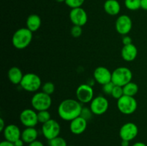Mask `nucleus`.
I'll return each mask as SVG.
<instances>
[{
    "mask_svg": "<svg viewBox=\"0 0 147 146\" xmlns=\"http://www.w3.org/2000/svg\"><path fill=\"white\" fill-rule=\"evenodd\" d=\"M81 104L78 100L66 99L62 101L57 108V113L61 119L65 121H72L80 116L82 112Z\"/></svg>",
    "mask_w": 147,
    "mask_h": 146,
    "instance_id": "f257e3e1",
    "label": "nucleus"
},
{
    "mask_svg": "<svg viewBox=\"0 0 147 146\" xmlns=\"http://www.w3.org/2000/svg\"><path fill=\"white\" fill-rule=\"evenodd\" d=\"M137 101L131 96L123 95L117 101V107L124 115H131L137 109Z\"/></svg>",
    "mask_w": 147,
    "mask_h": 146,
    "instance_id": "423d86ee",
    "label": "nucleus"
},
{
    "mask_svg": "<svg viewBox=\"0 0 147 146\" xmlns=\"http://www.w3.org/2000/svg\"><path fill=\"white\" fill-rule=\"evenodd\" d=\"M28 146H44V144L41 141H39V140H36L35 141L30 143Z\"/></svg>",
    "mask_w": 147,
    "mask_h": 146,
    "instance_id": "72a5a7b5",
    "label": "nucleus"
},
{
    "mask_svg": "<svg viewBox=\"0 0 147 146\" xmlns=\"http://www.w3.org/2000/svg\"><path fill=\"white\" fill-rule=\"evenodd\" d=\"M38 136V132L34 127H26L22 132L21 138L25 143H32L35 141Z\"/></svg>",
    "mask_w": 147,
    "mask_h": 146,
    "instance_id": "aec40b11",
    "label": "nucleus"
},
{
    "mask_svg": "<svg viewBox=\"0 0 147 146\" xmlns=\"http://www.w3.org/2000/svg\"><path fill=\"white\" fill-rule=\"evenodd\" d=\"M82 32H83L82 27H80V26L73 25L70 29V34L73 37H76V38L80 37Z\"/></svg>",
    "mask_w": 147,
    "mask_h": 146,
    "instance_id": "c85d7f7f",
    "label": "nucleus"
},
{
    "mask_svg": "<svg viewBox=\"0 0 147 146\" xmlns=\"http://www.w3.org/2000/svg\"><path fill=\"white\" fill-rule=\"evenodd\" d=\"M86 128H87V120L81 116H79L70 121V130L73 134H82L86 131Z\"/></svg>",
    "mask_w": 147,
    "mask_h": 146,
    "instance_id": "dca6fc26",
    "label": "nucleus"
},
{
    "mask_svg": "<svg viewBox=\"0 0 147 146\" xmlns=\"http://www.w3.org/2000/svg\"><path fill=\"white\" fill-rule=\"evenodd\" d=\"M5 124H4V121L3 118H0V131H4V128H5Z\"/></svg>",
    "mask_w": 147,
    "mask_h": 146,
    "instance_id": "e433bc0d",
    "label": "nucleus"
},
{
    "mask_svg": "<svg viewBox=\"0 0 147 146\" xmlns=\"http://www.w3.org/2000/svg\"><path fill=\"white\" fill-rule=\"evenodd\" d=\"M109 107V102L103 96H98L90 102V109L93 115H101L107 112Z\"/></svg>",
    "mask_w": 147,
    "mask_h": 146,
    "instance_id": "6e6552de",
    "label": "nucleus"
},
{
    "mask_svg": "<svg viewBox=\"0 0 147 146\" xmlns=\"http://www.w3.org/2000/svg\"><path fill=\"white\" fill-rule=\"evenodd\" d=\"M105 11L111 16H116L121 11V5L117 0H106L103 4Z\"/></svg>",
    "mask_w": 147,
    "mask_h": 146,
    "instance_id": "a211bd4d",
    "label": "nucleus"
},
{
    "mask_svg": "<svg viewBox=\"0 0 147 146\" xmlns=\"http://www.w3.org/2000/svg\"><path fill=\"white\" fill-rule=\"evenodd\" d=\"M123 90L124 95L134 97V96L137 94L138 91H139V87H138V84L136 83L130 82L128 84H126V85L123 86Z\"/></svg>",
    "mask_w": 147,
    "mask_h": 146,
    "instance_id": "4be33fe9",
    "label": "nucleus"
},
{
    "mask_svg": "<svg viewBox=\"0 0 147 146\" xmlns=\"http://www.w3.org/2000/svg\"><path fill=\"white\" fill-rule=\"evenodd\" d=\"M55 90V84H53V82H45L42 86V91L44 92L46 94H50V95H51V94L54 92Z\"/></svg>",
    "mask_w": 147,
    "mask_h": 146,
    "instance_id": "a878e982",
    "label": "nucleus"
},
{
    "mask_svg": "<svg viewBox=\"0 0 147 146\" xmlns=\"http://www.w3.org/2000/svg\"><path fill=\"white\" fill-rule=\"evenodd\" d=\"M32 31L27 27L17 29L11 38L13 46L17 50H23L28 47L32 40Z\"/></svg>",
    "mask_w": 147,
    "mask_h": 146,
    "instance_id": "f03ea898",
    "label": "nucleus"
},
{
    "mask_svg": "<svg viewBox=\"0 0 147 146\" xmlns=\"http://www.w3.org/2000/svg\"><path fill=\"white\" fill-rule=\"evenodd\" d=\"M122 42H123V45H128V44H132V40L129 36L124 35V37H123Z\"/></svg>",
    "mask_w": 147,
    "mask_h": 146,
    "instance_id": "2f4dec72",
    "label": "nucleus"
},
{
    "mask_svg": "<svg viewBox=\"0 0 147 146\" xmlns=\"http://www.w3.org/2000/svg\"><path fill=\"white\" fill-rule=\"evenodd\" d=\"M0 146H14V143L8 141V140H3L0 143Z\"/></svg>",
    "mask_w": 147,
    "mask_h": 146,
    "instance_id": "473e14b6",
    "label": "nucleus"
},
{
    "mask_svg": "<svg viewBox=\"0 0 147 146\" xmlns=\"http://www.w3.org/2000/svg\"><path fill=\"white\" fill-rule=\"evenodd\" d=\"M138 54V50L133 44L123 45L121 50V57L125 61L132 62L136 58Z\"/></svg>",
    "mask_w": 147,
    "mask_h": 146,
    "instance_id": "f3484780",
    "label": "nucleus"
},
{
    "mask_svg": "<svg viewBox=\"0 0 147 146\" xmlns=\"http://www.w3.org/2000/svg\"><path fill=\"white\" fill-rule=\"evenodd\" d=\"M24 142L23 141V140L22 138L19 139V140H16L15 142L14 143V146H23L24 145Z\"/></svg>",
    "mask_w": 147,
    "mask_h": 146,
    "instance_id": "c9c22d12",
    "label": "nucleus"
},
{
    "mask_svg": "<svg viewBox=\"0 0 147 146\" xmlns=\"http://www.w3.org/2000/svg\"><path fill=\"white\" fill-rule=\"evenodd\" d=\"M20 86L23 90L30 92H37L42 85L40 77L34 73H27L24 74Z\"/></svg>",
    "mask_w": 147,
    "mask_h": 146,
    "instance_id": "39448f33",
    "label": "nucleus"
},
{
    "mask_svg": "<svg viewBox=\"0 0 147 146\" xmlns=\"http://www.w3.org/2000/svg\"><path fill=\"white\" fill-rule=\"evenodd\" d=\"M124 4L128 9L136 11L141 8V0H125Z\"/></svg>",
    "mask_w": 147,
    "mask_h": 146,
    "instance_id": "5701e85b",
    "label": "nucleus"
},
{
    "mask_svg": "<svg viewBox=\"0 0 147 146\" xmlns=\"http://www.w3.org/2000/svg\"><path fill=\"white\" fill-rule=\"evenodd\" d=\"M95 80L100 84H107L112 80V72L105 67H98L93 72Z\"/></svg>",
    "mask_w": 147,
    "mask_h": 146,
    "instance_id": "4468645a",
    "label": "nucleus"
},
{
    "mask_svg": "<svg viewBox=\"0 0 147 146\" xmlns=\"http://www.w3.org/2000/svg\"><path fill=\"white\" fill-rule=\"evenodd\" d=\"M139 133V128L134 123H126L121 126L119 130V136L121 140H134Z\"/></svg>",
    "mask_w": 147,
    "mask_h": 146,
    "instance_id": "9b49d317",
    "label": "nucleus"
},
{
    "mask_svg": "<svg viewBox=\"0 0 147 146\" xmlns=\"http://www.w3.org/2000/svg\"><path fill=\"white\" fill-rule=\"evenodd\" d=\"M132 29V20L126 14L119 16L116 21V29L121 35H127Z\"/></svg>",
    "mask_w": 147,
    "mask_h": 146,
    "instance_id": "ddd939ff",
    "label": "nucleus"
},
{
    "mask_svg": "<svg viewBox=\"0 0 147 146\" xmlns=\"http://www.w3.org/2000/svg\"><path fill=\"white\" fill-rule=\"evenodd\" d=\"M41 18H40V16L35 14H30L27 17V21H26L27 28L29 29L32 32L37 31L41 27Z\"/></svg>",
    "mask_w": 147,
    "mask_h": 146,
    "instance_id": "6ab92c4d",
    "label": "nucleus"
},
{
    "mask_svg": "<svg viewBox=\"0 0 147 146\" xmlns=\"http://www.w3.org/2000/svg\"><path fill=\"white\" fill-rule=\"evenodd\" d=\"M42 133L47 140H50L58 137L60 133V125L55 120L51 119L47 123L42 124Z\"/></svg>",
    "mask_w": 147,
    "mask_h": 146,
    "instance_id": "0eeeda50",
    "label": "nucleus"
},
{
    "mask_svg": "<svg viewBox=\"0 0 147 146\" xmlns=\"http://www.w3.org/2000/svg\"><path fill=\"white\" fill-rule=\"evenodd\" d=\"M133 74L130 69L126 67H117L112 72L111 82L115 85L123 87L131 82Z\"/></svg>",
    "mask_w": 147,
    "mask_h": 146,
    "instance_id": "7ed1b4c3",
    "label": "nucleus"
},
{
    "mask_svg": "<svg viewBox=\"0 0 147 146\" xmlns=\"http://www.w3.org/2000/svg\"><path fill=\"white\" fill-rule=\"evenodd\" d=\"M55 1H57V2H59V3H62V2H65V0H55Z\"/></svg>",
    "mask_w": 147,
    "mask_h": 146,
    "instance_id": "ea45409f",
    "label": "nucleus"
},
{
    "mask_svg": "<svg viewBox=\"0 0 147 146\" xmlns=\"http://www.w3.org/2000/svg\"><path fill=\"white\" fill-rule=\"evenodd\" d=\"M69 146H74V145H69Z\"/></svg>",
    "mask_w": 147,
    "mask_h": 146,
    "instance_id": "a19ab883",
    "label": "nucleus"
},
{
    "mask_svg": "<svg viewBox=\"0 0 147 146\" xmlns=\"http://www.w3.org/2000/svg\"><path fill=\"white\" fill-rule=\"evenodd\" d=\"M31 104L37 111L48 110L52 105V97L44 92H38L32 96Z\"/></svg>",
    "mask_w": 147,
    "mask_h": 146,
    "instance_id": "20e7f679",
    "label": "nucleus"
},
{
    "mask_svg": "<svg viewBox=\"0 0 147 146\" xmlns=\"http://www.w3.org/2000/svg\"><path fill=\"white\" fill-rule=\"evenodd\" d=\"M115 84H113L112 82L107 83V84H105L103 85V90L106 94H111L112 91L113 90V87H114Z\"/></svg>",
    "mask_w": 147,
    "mask_h": 146,
    "instance_id": "c756f323",
    "label": "nucleus"
},
{
    "mask_svg": "<svg viewBox=\"0 0 147 146\" xmlns=\"http://www.w3.org/2000/svg\"><path fill=\"white\" fill-rule=\"evenodd\" d=\"M141 8L147 11V0H141Z\"/></svg>",
    "mask_w": 147,
    "mask_h": 146,
    "instance_id": "f704fd0d",
    "label": "nucleus"
},
{
    "mask_svg": "<svg viewBox=\"0 0 147 146\" xmlns=\"http://www.w3.org/2000/svg\"><path fill=\"white\" fill-rule=\"evenodd\" d=\"M84 1L85 0H65V3L67 7H70L71 9H75L81 7Z\"/></svg>",
    "mask_w": 147,
    "mask_h": 146,
    "instance_id": "bb28decb",
    "label": "nucleus"
},
{
    "mask_svg": "<svg viewBox=\"0 0 147 146\" xmlns=\"http://www.w3.org/2000/svg\"><path fill=\"white\" fill-rule=\"evenodd\" d=\"M22 124L26 127H34L39 123L37 113L32 109H25L20 115Z\"/></svg>",
    "mask_w": 147,
    "mask_h": 146,
    "instance_id": "9d476101",
    "label": "nucleus"
},
{
    "mask_svg": "<svg viewBox=\"0 0 147 146\" xmlns=\"http://www.w3.org/2000/svg\"><path fill=\"white\" fill-rule=\"evenodd\" d=\"M94 92L90 84H82L76 90V97L80 103H88L93 100Z\"/></svg>",
    "mask_w": 147,
    "mask_h": 146,
    "instance_id": "1a4fd4ad",
    "label": "nucleus"
},
{
    "mask_svg": "<svg viewBox=\"0 0 147 146\" xmlns=\"http://www.w3.org/2000/svg\"><path fill=\"white\" fill-rule=\"evenodd\" d=\"M132 146H147V145L144 143H142V142H137V143H135Z\"/></svg>",
    "mask_w": 147,
    "mask_h": 146,
    "instance_id": "58836bf2",
    "label": "nucleus"
},
{
    "mask_svg": "<svg viewBox=\"0 0 147 146\" xmlns=\"http://www.w3.org/2000/svg\"><path fill=\"white\" fill-rule=\"evenodd\" d=\"M69 17L73 25L83 27L88 21V14L82 7L71 9Z\"/></svg>",
    "mask_w": 147,
    "mask_h": 146,
    "instance_id": "f8f14e48",
    "label": "nucleus"
},
{
    "mask_svg": "<svg viewBox=\"0 0 147 146\" xmlns=\"http://www.w3.org/2000/svg\"><path fill=\"white\" fill-rule=\"evenodd\" d=\"M111 95L115 99H120L121 97L123 95H124L123 94V87H120V86L115 85L114 87H113V90L112 91L111 94Z\"/></svg>",
    "mask_w": 147,
    "mask_h": 146,
    "instance_id": "cd10ccee",
    "label": "nucleus"
},
{
    "mask_svg": "<svg viewBox=\"0 0 147 146\" xmlns=\"http://www.w3.org/2000/svg\"><path fill=\"white\" fill-rule=\"evenodd\" d=\"M3 135L6 140L14 143L16 140L21 138L22 132L18 126L14 124H10L6 126L3 131Z\"/></svg>",
    "mask_w": 147,
    "mask_h": 146,
    "instance_id": "2eb2a0df",
    "label": "nucleus"
},
{
    "mask_svg": "<svg viewBox=\"0 0 147 146\" xmlns=\"http://www.w3.org/2000/svg\"><path fill=\"white\" fill-rule=\"evenodd\" d=\"M92 115H93V113H92L91 110L88 108H86V107H83L82 109L81 114H80V116L83 117V118L86 119V120H89V119L91 117Z\"/></svg>",
    "mask_w": 147,
    "mask_h": 146,
    "instance_id": "7c9ffc66",
    "label": "nucleus"
},
{
    "mask_svg": "<svg viewBox=\"0 0 147 146\" xmlns=\"http://www.w3.org/2000/svg\"><path fill=\"white\" fill-rule=\"evenodd\" d=\"M37 117H38L39 123L44 124L51 120V115L49 113L48 110H42V111H39L37 113Z\"/></svg>",
    "mask_w": 147,
    "mask_h": 146,
    "instance_id": "b1692460",
    "label": "nucleus"
},
{
    "mask_svg": "<svg viewBox=\"0 0 147 146\" xmlns=\"http://www.w3.org/2000/svg\"><path fill=\"white\" fill-rule=\"evenodd\" d=\"M22 72L19 67H12L8 71V78L9 80L14 84H18L21 83L22 80L23 78Z\"/></svg>",
    "mask_w": 147,
    "mask_h": 146,
    "instance_id": "412c9836",
    "label": "nucleus"
},
{
    "mask_svg": "<svg viewBox=\"0 0 147 146\" xmlns=\"http://www.w3.org/2000/svg\"><path fill=\"white\" fill-rule=\"evenodd\" d=\"M129 142L128 140H122L121 143V146H129Z\"/></svg>",
    "mask_w": 147,
    "mask_h": 146,
    "instance_id": "4c0bfd02",
    "label": "nucleus"
},
{
    "mask_svg": "<svg viewBox=\"0 0 147 146\" xmlns=\"http://www.w3.org/2000/svg\"><path fill=\"white\" fill-rule=\"evenodd\" d=\"M48 144L49 146H67L66 140L60 136L48 140Z\"/></svg>",
    "mask_w": 147,
    "mask_h": 146,
    "instance_id": "393cba45",
    "label": "nucleus"
}]
</instances>
